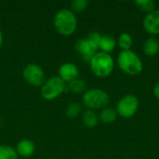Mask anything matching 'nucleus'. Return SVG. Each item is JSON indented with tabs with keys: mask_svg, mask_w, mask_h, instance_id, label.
Masks as SVG:
<instances>
[{
	"mask_svg": "<svg viewBox=\"0 0 159 159\" xmlns=\"http://www.w3.org/2000/svg\"><path fill=\"white\" fill-rule=\"evenodd\" d=\"M2 44H3V34H2V32L0 30V48L2 47Z\"/></svg>",
	"mask_w": 159,
	"mask_h": 159,
	"instance_id": "b1692460",
	"label": "nucleus"
},
{
	"mask_svg": "<svg viewBox=\"0 0 159 159\" xmlns=\"http://www.w3.org/2000/svg\"><path fill=\"white\" fill-rule=\"evenodd\" d=\"M67 89V84L58 75L52 76L41 86V95L45 100L52 101L60 97Z\"/></svg>",
	"mask_w": 159,
	"mask_h": 159,
	"instance_id": "39448f33",
	"label": "nucleus"
},
{
	"mask_svg": "<svg viewBox=\"0 0 159 159\" xmlns=\"http://www.w3.org/2000/svg\"><path fill=\"white\" fill-rule=\"evenodd\" d=\"M15 150H16L18 156L24 157V158H27V157H30L34 153L35 147H34V144L32 141L27 140V139H23V140H20L17 143Z\"/></svg>",
	"mask_w": 159,
	"mask_h": 159,
	"instance_id": "9b49d317",
	"label": "nucleus"
},
{
	"mask_svg": "<svg viewBox=\"0 0 159 159\" xmlns=\"http://www.w3.org/2000/svg\"><path fill=\"white\" fill-rule=\"evenodd\" d=\"M82 120H83V123L85 124L86 127L92 129V128H95V127L98 125V122H99V116L96 114L95 111L88 109V110H86V111L83 113Z\"/></svg>",
	"mask_w": 159,
	"mask_h": 159,
	"instance_id": "2eb2a0df",
	"label": "nucleus"
},
{
	"mask_svg": "<svg viewBox=\"0 0 159 159\" xmlns=\"http://www.w3.org/2000/svg\"><path fill=\"white\" fill-rule=\"evenodd\" d=\"M22 76L28 84L34 87H41L46 81L44 70L35 63L27 64L22 71Z\"/></svg>",
	"mask_w": 159,
	"mask_h": 159,
	"instance_id": "0eeeda50",
	"label": "nucleus"
},
{
	"mask_svg": "<svg viewBox=\"0 0 159 159\" xmlns=\"http://www.w3.org/2000/svg\"><path fill=\"white\" fill-rule=\"evenodd\" d=\"M143 26L149 34H159V9H155L153 12L145 15L143 20Z\"/></svg>",
	"mask_w": 159,
	"mask_h": 159,
	"instance_id": "1a4fd4ad",
	"label": "nucleus"
},
{
	"mask_svg": "<svg viewBox=\"0 0 159 159\" xmlns=\"http://www.w3.org/2000/svg\"><path fill=\"white\" fill-rule=\"evenodd\" d=\"M82 102L88 109L95 111L107 107L110 102V97L103 89H90L84 92Z\"/></svg>",
	"mask_w": 159,
	"mask_h": 159,
	"instance_id": "20e7f679",
	"label": "nucleus"
},
{
	"mask_svg": "<svg viewBox=\"0 0 159 159\" xmlns=\"http://www.w3.org/2000/svg\"><path fill=\"white\" fill-rule=\"evenodd\" d=\"M89 67L95 76L104 78L113 73L115 68V60L111 54L98 51L91 58Z\"/></svg>",
	"mask_w": 159,
	"mask_h": 159,
	"instance_id": "7ed1b4c3",
	"label": "nucleus"
},
{
	"mask_svg": "<svg viewBox=\"0 0 159 159\" xmlns=\"http://www.w3.org/2000/svg\"><path fill=\"white\" fill-rule=\"evenodd\" d=\"M116 45L117 44H116V40L115 39V37L109 34H104V35H102L101 37V40L99 43V49H101L102 52L110 54L112 51L115 50Z\"/></svg>",
	"mask_w": 159,
	"mask_h": 159,
	"instance_id": "ddd939ff",
	"label": "nucleus"
},
{
	"mask_svg": "<svg viewBox=\"0 0 159 159\" xmlns=\"http://www.w3.org/2000/svg\"><path fill=\"white\" fill-rule=\"evenodd\" d=\"M116 44L121 48V50H129L131 49V47L133 45V39L132 36L129 33H122L119 34Z\"/></svg>",
	"mask_w": 159,
	"mask_h": 159,
	"instance_id": "dca6fc26",
	"label": "nucleus"
},
{
	"mask_svg": "<svg viewBox=\"0 0 159 159\" xmlns=\"http://www.w3.org/2000/svg\"><path fill=\"white\" fill-rule=\"evenodd\" d=\"M54 27L62 35L73 34L77 28V18L71 9L61 8L54 16Z\"/></svg>",
	"mask_w": 159,
	"mask_h": 159,
	"instance_id": "f03ea898",
	"label": "nucleus"
},
{
	"mask_svg": "<svg viewBox=\"0 0 159 159\" xmlns=\"http://www.w3.org/2000/svg\"><path fill=\"white\" fill-rule=\"evenodd\" d=\"M135 5L141 11L146 14L151 13L156 9V3L153 0H136Z\"/></svg>",
	"mask_w": 159,
	"mask_h": 159,
	"instance_id": "a211bd4d",
	"label": "nucleus"
},
{
	"mask_svg": "<svg viewBox=\"0 0 159 159\" xmlns=\"http://www.w3.org/2000/svg\"><path fill=\"white\" fill-rule=\"evenodd\" d=\"M16 150L8 145H0V159H18Z\"/></svg>",
	"mask_w": 159,
	"mask_h": 159,
	"instance_id": "aec40b11",
	"label": "nucleus"
},
{
	"mask_svg": "<svg viewBox=\"0 0 159 159\" xmlns=\"http://www.w3.org/2000/svg\"><path fill=\"white\" fill-rule=\"evenodd\" d=\"M75 48L76 52L81 56V58L85 61L89 62L91 58L98 52V46L90 41L88 37L78 39L75 42Z\"/></svg>",
	"mask_w": 159,
	"mask_h": 159,
	"instance_id": "6e6552de",
	"label": "nucleus"
},
{
	"mask_svg": "<svg viewBox=\"0 0 159 159\" xmlns=\"http://www.w3.org/2000/svg\"><path fill=\"white\" fill-rule=\"evenodd\" d=\"M79 69L73 62H65L59 68V76L67 84L78 78Z\"/></svg>",
	"mask_w": 159,
	"mask_h": 159,
	"instance_id": "9d476101",
	"label": "nucleus"
},
{
	"mask_svg": "<svg viewBox=\"0 0 159 159\" xmlns=\"http://www.w3.org/2000/svg\"><path fill=\"white\" fill-rule=\"evenodd\" d=\"M118 68L130 76L139 75L143 70V62L140 56L132 49L121 50L116 58Z\"/></svg>",
	"mask_w": 159,
	"mask_h": 159,
	"instance_id": "f257e3e1",
	"label": "nucleus"
},
{
	"mask_svg": "<svg viewBox=\"0 0 159 159\" xmlns=\"http://www.w3.org/2000/svg\"><path fill=\"white\" fill-rule=\"evenodd\" d=\"M81 111H82L81 103H79L77 102H73L67 105V107L65 109V114L67 116H69L71 118H75L80 115Z\"/></svg>",
	"mask_w": 159,
	"mask_h": 159,
	"instance_id": "6ab92c4d",
	"label": "nucleus"
},
{
	"mask_svg": "<svg viewBox=\"0 0 159 159\" xmlns=\"http://www.w3.org/2000/svg\"><path fill=\"white\" fill-rule=\"evenodd\" d=\"M67 89L74 93H82L85 92L87 89V83L83 79L76 78L68 83Z\"/></svg>",
	"mask_w": 159,
	"mask_h": 159,
	"instance_id": "f3484780",
	"label": "nucleus"
},
{
	"mask_svg": "<svg viewBox=\"0 0 159 159\" xmlns=\"http://www.w3.org/2000/svg\"><path fill=\"white\" fill-rule=\"evenodd\" d=\"M89 4V2L88 0H73L71 2V10L74 13L82 12L88 7Z\"/></svg>",
	"mask_w": 159,
	"mask_h": 159,
	"instance_id": "412c9836",
	"label": "nucleus"
},
{
	"mask_svg": "<svg viewBox=\"0 0 159 159\" xmlns=\"http://www.w3.org/2000/svg\"><path fill=\"white\" fill-rule=\"evenodd\" d=\"M117 116L118 115L116 109L112 107H105L101 110L99 115V120H101L104 124H111L116 120Z\"/></svg>",
	"mask_w": 159,
	"mask_h": 159,
	"instance_id": "4468645a",
	"label": "nucleus"
},
{
	"mask_svg": "<svg viewBox=\"0 0 159 159\" xmlns=\"http://www.w3.org/2000/svg\"><path fill=\"white\" fill-rule=\"evenodd\" d=\"M153 93H154V96L159 100V81L155 85L154 87V89H153Z\"/></svg>",
	"mask_w": 159,
	"mask_h": 159,
	"instance_id": "5701e85b",
	"label": "nucleus"
},
{
	"mask_svg": "<svg viewBox=\"0 0 159 159\" xmlns=\"http://www.w3.org/2000/svg\"><path fill=\"white\" fill-rule=\"evenodd\" d=\"M87 37H88L90 41H92L94 44H96V45L98 46V48H99V43H100V40H101L102 35H101L98 32H90Z\"/></svg>",
	"mask_w": 159,
	"mask_h": 159,
	"instance_id": "4be33fe9",
	"label": "nucleus"
},
{
	"mask_svg": "<svg viewBox=\"0 0 159 159\" xmlns=\"http://www.w3.org/2000/svg\"><path fill=\"white\" fill-rule=\"evenodd\" d=\"M139 105L140 102L136 95L127 94L118 101L116 111L119 116L123 118H130L137 114Z\"/></svg>",
	"mask_w": 159,
	"mask_h": 159,
	"instance_id": "423d86ee",
	"label": "nucleus"
},
{
	"mask_svg": "<svg viewBox=\"0 0 159 159\" xmlns=\"http://www.w3.org/2000/svg\"><path fill=\"white\" fill-rule=\"evenodd\" d=\"M143 51L148 57H154L159 52V41L156 37L147 38L143 45Z\"/></svg>",
	"mask_w": 159,
	"mask_h": 159,
	"instance_id": "f8f14e48",
	"label": "nucleus"
}]
</instances>
